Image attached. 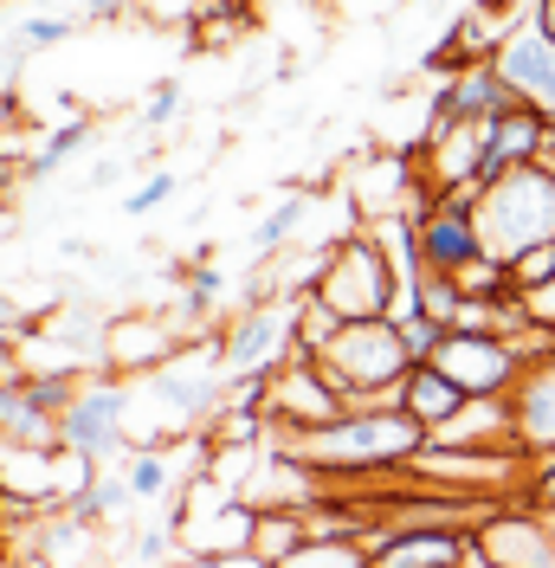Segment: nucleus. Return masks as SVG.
Instances as JSON below:
<instances>
[{
  "instance_id": "obj_21",
  "label": "nucleus",
  "mask_w": 555,
  "mask_h": 568,
  "mask_svg": "<svg viewBox=\"0 0 555 568\" xmlns=\"http://www.w3.org/2000/svg\"><path fill=\"white\" fill-rule=\"evenodd\" d=\"M284 568H369V542L362 536H311Z\"/></svg>"
},
{
  "instance_id": "obj_25",
  "label": "nucleus",
  "mask_w": 555,
  "mask_h": 568,
  "mask_svg": "<svg viewBox=\"0 0 555 568\" xmlns=\"http://www.w3.org/2000/svg\"><path fill=\"white\" fill-rule=\"evenodd\" d=\"M414 311L420 317H433V323H458V311H465V297H458V284L452 278H440V272H426L420 278V291H414Z\"/></svg>"
},
{
  "instance_id": "obj_12",
  "label": "nucleus",
  "mask_w": 555,
  "mask_h": 568,
  "mask_svg": "<svg viewBox=\"0 0 555 568\" xmlns=\"http://www.w3.org/2000/svg\"><path fill=\"white\" fill-rule=\"evenodd\" d=\"M369 568H472V530H375L369 524Z\"/></svg>"
},
{
  "instance_id": "obj_5",
  "label": "nucleus",
  "mask_w": 555,
  "mask_h": 568,
  "mask_svg": "<svg viewBox=\"0 0 555 568\" xmlns=\"http://www.w3.org/2000/svg\"><path fill=\"white\" fill-rule=\"evenodd\" d=\"M349 400L343 388L330 382V368L316 355H284L272 375H265V400H259V420L272 433H311V426H330Z\"/></svg>"
},
{
  "instance_id": "obj_16",
  "label": "nucleus",
  "mask_w": 555,
  "mask_h": 568,
  "mask_svg": "<svg viewBox=\"0 0 555 568\" xmlns=\"http://www.w3.org/2000/svg\"><path fill=\"white\" fill-rule=\"evenodd\" d=\"M311 510L304 504H265L252 510V536H245V562L252 568H284L304 542H311Z\"/></svg>"
},
{
  "instance_id": "obj_1",
  "label": "nucleus",
  "mask_w": 555,
  "mask_h": 568,
  "mask_svg": "<svg viewBox=\"0 0 555 568\" xmlns=\"http://www.w3.org/2000/svg\"><path fill=\"white\" fill-rule=\"evenodd\" d=\"M420 446H426V426L407 407H343L330 426L278 433V453L311 465L323 485H343V478H407Z\"/></svg>"
},
{
  "instance_id": "obj_38",
  "label": "nucleus",
  "mask_w": 555,
  "mask_h": 568,
  "mask_svg": "<svg viewBox=\"0 0 555 568\" xmlns=\"http://www.w3.org/2000/svg\"><path fill=\"white\" fill-rule=\"evenodd\" d=\"M549 524H555V510H549Z\"/></svg>"
},
{
  "instance_id": "obj_32",
  "label": "nucleus",
  "mask_w": 555,
  "mask_h": 568,
  "mask_svg": "<svg viewBox=\"0 0 555 568\" xmlns=\"http://www.w3.org/2000/svg\"><path fill=\"white\" fill-rule=\"evenodd\" d=\"M394 323H401V336H407V349H414V362H426V355L440 349V336H446V323L420 317V311H407V317H394Z\"/></svg>"
},
{
  "instance_id": "obj_27",
  "label": "nucleus",
  "mask_w": 555,
  "mask_h": 568,
  "mask_svg": "<svg viewBox=\"0 0 555 568\" xmlns=\"http://www.w3.org/2000/svg\"><path fill=\"white\" fill-rule=\"evenodd\" d=\"M71 33H78V27H71L65 13H33V20L20 27V45H27V52H46V45H65Z\"/></svg>"
},
{
  "instance_id": "obj_22",
  "label": "nucleus",
  "mask_w": 555,
  "mask_h": 568,
  "mask_svg": "<svg viewBox=\"0 0 555 568\" xmlns=\"http://www.w3.org/2000/svg\"><path fill=\"white\" fill-rule=\"evenodd\" d=\"M123 504H137L130 478H84V491L71 497V524H98V517L123 510Z\"/></svg>"
},
{
  "instance_id": "obj_35",
  "label": "nucleus",
  "mask_w": 555,
  "mask_h": 568,
  "mask_svg": "<svg viewBox=\"0 0 555 568\" xmlns=\"http://www.w3.org/2000/svg\"><path fill=\"white\" fill-rule=\"evenodd\" d=\"M137 556H142V562H162V556H169V530H142L137 536Z\"/></svg>"
},
{
  "instance_id": "obj_3",
  "label": "nucleus",
  "mask_w": 555,
  "mask_h": 568,
  "mask_svg": "<svg viewBox=\"0 0 555 568\" xmlns=\"http://www.w3.org/2000/svg\"><path fill=\"white\" fill-rule=\"evenodd\" d=\"M316 362L330 368V382L343 388L349 407H401V375L414 368V349L394 317H369L343 323Z\"/></svg>"
},
{
  "instance_id": "obj_6",
  "label": "nucleus",
  "mask_w": 555,
  "mask_h": 568,
  "mask_svg": "<svg viewBox=\"0 0 555 568\" xmlns=\"http://www.w3.org/2000/svg\"><path fill=\"white\" fill-rule=\"evenodd\" d=\"M472 562L478 568H555V524L549 510L504 497L491 504L485 524L472 530Z\"/></svg>"
},
{
  "instance_id": "obj_10",
  "label": "nucleus",
  "mask_w": 555,
  "mask_h": 568,
  "mask_svg": "<svg viewBox=\"0 0 555 568\" xmlns=\"http://www.w3.org/2000/svg\"><path fill=\"white\" fill-rule=\"evenodd\" d=\"M504 400H511V446L523 459L555 453V349L529 355V368L517 375V388Z\"/></svg>"
},
{
  "instance_id": "obj_29",
  "label": "nucleus",
  "mask_w": 555,
  "mask_h": 568,
  "mask_svg": "<svg viewBox=\"0 0 555 568\" xmlns=\"http://www.w3.org/2000/svg\"><path fill=\"white\" fill-rule=\"evenodd\" d=\"M174 116H181V78H162L142 104V130H169Z\"/></svg>"
},
{
  "instance_id": "obj_15",
  "label": "nucleus",
  "mask_w": 555,
  "mask_h": 568,
  "mask_svg": "<svg viewBox=\"0 0 555 568\" xmlns=\"http://www.w3.org/2000/svg\"><path fill=\"white\" fill-rule=\"evenodd\" d=\"M511 84L497 78V65H458L446 71V91H440V104L433 116H446V123H491L497 110H511Z\"/></svg>"
},
{
  "instance_id": "obj_26",
  "label": "nucleus",
  "mask_w": 555,
  "mask_h": 568,
  "mask_svg": "<svg viewBox=\"0 0 555 568\" xmlns=\"http://www.w3.org/2000/svg\"><path fill=\"white\" fill-rule=\"evenodd\" d=\"M174 187H181L174 175H149L142 187H130V194H123V213H130V220H149V213H162L174 201Z\"/></svg>"
},
{
  "instance_id": "obj_23",
  "label": "nucleus",
  "mask_w": 555,
  "mask_h": 568,
  "mask_svg": "<svg viewBox=\"0 0 555 568\" xmlns=\"http://www.w3.org/2000/svg\"><path fill=\"white\" fill-rule=\"evenodd\" d=\"M304 213H311V201H304V194L278 201V207L259 220V233H252V252H259V258H272L278 246H291V240H297V226H304Z\"/></svg>"
},
{
  "instance_id": "obj_18",
  "label": "nucleus",
  "mask_w": 555,
  "mask_h": 568,
  "mask_svg": "<svg viewBox=\"0 0 555 568\" xmlns=\"http://www.w3.org/2000/svg\"><path fill=\"white\" fill-rule=\"evenodd\" d=\"M465 400H472V394L452 388V382L440 375V368H433V362H414V368L401 375V407H407V414H414L426 433H433V426H446L452 414L465 407Z\"/></svg>"
},
{
  "instance_id": "obj_13",
  "label": "nucleus",
  "mask_w": 555,
  "mask_h": 568,
  "mask_svg": "<svg viewBox=\"0 0 555 568\" xmlns=\"http://www.w3.org/2000/svg\"><path fill=\"white\" fill-rule=\"evenodd\" d=\"M543 130H549V116H536L529 104H511L497 110L485 123V155H478V187L497 181L504 169H523V162H536V149H543Z\"/></svg>"
},
{
  "instance_id": "obj_28",
  "label": "nucleus",
  "mask_w": 555,
  "mask_h": 568,
  "mask_svg": "<svg viewBox=\"0 0 555 568\" xmlns=\"http://www.w3.org/2000/svg\"><path fill=\"white\" fill-rule=\"evenodd\" d=\"M517 304H523V323H529V329H543V336L555 343V272H549V284L517 291Z\"/></svg>"
},
{
  "instance_id": "obj_4",
  "label": "nucleus",
  "mask_w": 555,
  "mask_h": 568,
  "mask_svg": "<svg viewBox=\"0 0 555 568\" xmlns=\"http://www.w3.org/2000/svg\"><path fill=\"white\" fill-rule=\"evenodd\" d=\"M311 291L343 323L394 317V265H387L382 240H375L369 226H355V233H343V240H330V252H323V272H316Z\"/></svg>"
},
{
  "instance_id": "obj_24",
  "label": "nucleus",
  "mask_w": 555,
  "mask_h": 568,
  "mask_svg": "<svg viewBox=\"0 0 555 568\" xmlns=\"http://www.w3.org/2000/svg\"><path fill=\"white\" fill-rule=\"evenodd\" d=\"M123 478H130L137 504H155V497L169 491V459H162L155 446H130V465H123Z\"/></svg>"
},
{
  "instance_id": "obj_2",
  "label": "nucleus",
  "mask_w": 555,
  "mask_h": 568,
  "mask_svg": "<svg viewBox=\"0 0 555 568\" xmlns=\"http://www.w3.org/2000/svg\"><path fill=\"white\" fill-rule=\"evenodd\" d=\"M472 226H478V246L511 272V258L536 246H555V175L523 162L504 169L497 181H485L472 194Z\"/></svg>"
},
{
  "instance_id": "obj_31",
  "label": "nucleus",
  "mask_w": 555,
  "mask_h": 568,
  "mask_svg": "<svg viewBox=\"0 0 555 568\" xmlns=\"http://www.w3.org/2000/svg\"><path fill=\"white\" fill-rule=\"evenodd\" d=\"M549 272H555V246L523 252V258H511V291H536V284H549Z\"/></svg>"
},
{
  "instance_id": "obj_33",
  "label": "nucleus",
  "mask_w": 555,
  "mask_h": 568,
  "mask_svg": "<svg viewBox=\"0 0 555 568\" xmlns=\"http://www.w3.org/2000/svg\"><path fill=\"white\" fill-rule=\"evenodd\" d=\"M213 291H220V278H213V272H194V278H188V317H208V311H213Z\"/></svg>"
},
{
  "instance_id": "obj_20",
  "label": "nucleus",
  "mask_w": 555,
  "mask_h": 568,
  "mask_svg": "<svg viewBox=\"0 0 555 568\" xmlns=\"http://www.w3.org/2000/svg\"><path fill=\"white\" fill-rule=\"evenodd\" d=\"M84 142H91V123H59V130H52V136L39 142L33 155H27V181H46V175H59V169H65L71 155H78V149H84Z\"/></svg>"
},
{
  "instance_id": "obj_8",
  "label": "nucleus",
  "mask_w": 555,
  "mask_h": 568,
  "mask_svg": "<svg viewBox=\"0 0 555 568\" xmlns=\"http://www.w3.org/2000/svg\"><path fill=\"white\" fill-rule=\"evenodd\" d=\"M291 304H297V297L240 311V323L220 336V375H226V382H240V375H272L278 362L291 355Z\"/></svg>"
},
{
  "instance_id": "obj_14",
  "label": "nucleus",
  "mask_w": 555,
  "mask_h": 568,
  "mask_svg": "<svg viewBox=\"0 0 555 568\" xmlns=\"http://www.w3.org/2000/svg\"><path fill=\"white\" fill-rule=\"evenodd\" d=\"M174 355H181V336H169V323L155 317H117L104 329V362L110 375H155V368H169Z\"/></svg>"
},
{
  "instance_id": "obj_7",
  "label": "nucleus",
  "mask_w": 555,
  "mask_h": 568,
  "mask_svg": "<svg viewBox=\"0 0 555 568\" xmlns=\"http://www.w3.org/2000/svg\"><path fill=\"white\" fill-rule=\"evenodd\" d=\"M130 400H137V394L123 388V375H104V382L71 388L65 414H59V446H71L84 465H104L117 446H130V439H123Z\"/></svg>"
},
{
  "instance_id": "obj_19",
  "label": "nucleus",
  "mask_w": 555,
  "mask_h": 568,
  "mask_svg": "<svg viewBox=\"0 0 555 568\" xmlns=\"http://www.w3.org/2000/svg\"><path fill=\"white\" fill-rule=\"evenodd\" d=\"M452 284H458V297H465V304H504V297H511V272H504L491 252L465 258V265L452 272Z\"/></svg>"
},
{
  "instance_id": "obj_11",
  "label": "nucleus",
  "mask_w": 555,
  "mask_h": 568,
  "mask_svg": "<svg viewBox=\"0 0 555 568\" xmlns=\"http://www.w3.org/2000/svg\"><path fill=\"white\" fill-rule=\"evenodd\" d=\"M414 246H420V265L426 272H440L452 278L465 258H478V226H472V201H458V194H433L426 213L414 220Z\"/></svg>"
},
{
  "instance_id": "obj_17",
  "label": "nucleus",
  "mask_w": 555,
  "mask_h": 568,
  "mask_svg": "<svg viewBox=\"0 0 555 568\" xmlns=\"http://www.w3.org/2000/svg\"><path fill=\"white\" fill-rule=\"evenodd\" d=\"M433 446H472V453H504L511 446V400H465L446 426L426 433ZM517 453V446H511Z\"/></svg>"
},
{
  "instance_id": "obj_9",
  "label": "nucleus",
  "mask_w": 555,
  "mask_h": 568,
  "mask_svg": "<svg viewBox=\"0 0 555 568\" xmlns=\"http://www.w3.org/2000/svg\"><path fill=\"white\" fill-rule=\"evenodd\" d=\"M491 65H497V78L511 84V98H517V104H529L536 116H549V123H555V45L536 33L529 20L511 27V39L497 45V59H491Z\"/></svg>"
},
{
  "instance_id": "obj_30",
  "label": "nucleus",
  "mask_w": 555,
  "mask_h": 568,
  "mask_svg": "<svg viewBox=\"0 0 555 568\" xmlns=\"http://www.w3.org/2000/svg\"><path fill=\"white\" fill-rule=\"evenodd\" d=\"M523 504H536V510H555V453H543V459H529V471H523Z\"/></svg>"
},
{
  "instance_id": "obj_37",
  "label": "nucleus",
  "mask_w": 555,
  "mask_h": 568,
  "mask_svg": "<svg viewBox=\"0 0 555 568\" xmlns=\"http://www.w3.org/2000/svg\"><path fill=\"white\" fill-rule=\"evenodd\" d=\"M304 7H316V0H304Z\"/></svg>"
},
{
  "instance_id": "obj_34",
  "label": "nucleus",
  "mask_w": 555,
  "mask_h": 568,
  "mask_svg": "<svg viewBox=\"0 0 555 568\" xmlns=\"http://www.w3.org/2000/svg\"><path fill=\"white\" fill-rule=\"evenodd\" d=\"M523 20H529V27L555 45V0H529V13H523Z\"/></svg>"
},
{
  "instance_id": "obj_36",
  "label": "nucleus",
  "mask_w": 555,
  "mask_h": 568,
  "mask_svg": "<svg viewBox=\"0 0 555 568\" xmlns=\"http://www.w3.org/2000/svg\"><path fill=\"white\" fill-rule=\"evenodd\" d=\"M123 7H130V0H84V13H91V20H110V13H123Z\"/></svg>"
}]
</instances>
